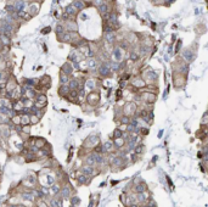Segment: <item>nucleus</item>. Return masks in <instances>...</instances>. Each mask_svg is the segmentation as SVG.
Masks as SVG:
<instances>
[{
  "label": "nucleus",
  "instance_id": "f257e3e1",
  "mask_svg": "<svg viewBox=\"0 0 208 207\" xmlns=\"http://www.w3.org/2000/svg\"><path fill=\"white\" fill-rule=\"evenodd\" d=\"M140 76L145 80L146 85H157V83H158V73L152 68L142 69Z\"/></svg>",
  "mask_w": 208,
  "mask_h": 207
},
{
  "label": "nucleus",
  "instance_id": "f03ea898",
  "mask_svg": "<svg viewBox=\"0 0 208 207\" xmlns=\"http://www.w3.org/2000/svg\"><path fill=\"white\" fill-rule=\"evenodd\" d=\"M101 141H100V137L98 133H91L88 138L85 139L84 144H83V149L85 150V154L93 151L98 145H100Z\"/></svg>",
  "mask_w": 208,
  "mask_h": 207
},
{
  "label": "nucleus",
  "instance_id": "7ed1b4c3",
  "mask_svg": "<svg viewBox=\"0 0 208 207\" xmlns=\"http://www.w3.org/2000/svg\"><path fill=\"white\" fill-rule=\"evenodd\" d=\"M157 94L151 93V92H146L144 89H141L139 92V98L141 100L142 104H147V105H155V103L157 101Z\"/></svg>",
  "mask_w": 208,
  "mask_h": 207
},
{
  "label": "nucleus",
  "instance_id": "20e7f679",
  "mask_svg": "<svg viewBox=\"0 0 208 207\" xmlns=\"http://www.w3.org/2000/svg\"><path fill=\"white\" fill-rule=\"evenodd\" d=\"M138 111V105L134 103V101H127L122 106V112H123V116H127V117H135V113Z\"/></svg>",
  "mask_w": 208,
  "mask_h": 207
},
{
  "label": "nucleus",
  "instance_id": "39448f33",
  "mask_svg": "<svg viewBox=\"0 0 208 207\" xmlns=\"http://www.w3.org/2000/svg\"><path fill=\"white\" fill-rule=\"evenodd\" d=\"M186 78L187 76L185 74H181V73H173V87L176 89V90H181L185 88L186 85Z\"/></svg>",
  "mask_w": 208,
  "mask_h": 207
},
{
  "label": "nucleus",
  "instance_id": "423d86ee",
  "mask_svg": "<svg viewBox=\"0 0 208 207\" xmlns=\"http://www.w3.org/2000/svg\"><path fill=\"white\" fill-rule=\"evenodd\" d=\"M74 194V190H73V188L71 186V184H69L68 182H65V183H62V186H61V191H60V194H59V196L64 200V201H68L69 199H71V196Z\"/></svg>",
  "mask_w": 208,
  "mask_h": 207
},
{
  "label": "nucleus",
  "instance_id": "0eeeda50",
  "mask_svg": "<svg viewBox=\"0 0 208 207\" xmlns=\"http://www.w3.org/2000/svg\"><path fill=\"white\" fill-rule=\"evenodd\" d=\"M100 99H101V96H100V93L99 92H89L88 94H87V100H85V103L88 104L89 106H91V107H96L99 104H100Z\"/></svg>",
  "mask_w": 208,
  "mask_h": 207
},
{
  "label": "nucleus",
  "instance_id": "6e6552de",
  "mask_svg": "<svg viewBox=\"0 0 208 207\" xmlns=\"http://www.w3.org/2000/svg\"><path fill=\"white\" fill-rule=\"evenodd\" d=\"M79 172L83 173V174H84V175H87V177L94 178L95 175L100 174V173H101V171H100L98 167H95V166H88V165H83V166L79 168Z\"/></svg>",
  "mask_w": 208,
  "mask_h": 207
},
{
  "label": "nucleus",
  "instance_id": "1a4fd4ad",
  "mask_svg": "<svg viewBox=\"0 0 208 207\" xmlns=\"http://www.w3.org/2000/svg\"><path fill=\"white\" fill-rule=\"evenodd\" d=\"M129 85H130L132 88L137 89L138 92H140L141 89H144V88L146 87V83H145V80L142 79L141 76H134V77H132V79H130V82H129Z\"/></svg>",
  "mask_w": 208,
  "mask_h": 207
},
{
  "label": "nucleus",
  "instance_id": "9d476101",
  "mask_svg": "<svg viewBox=\"0 0 208 207\" xmlns=\"http://www.w3.org/2000/svg\"><path fill=\"white\" fill-rule=\"evenodd\" d=\"M108 62H110V61H108ZM108 62L100 64V65H99V67H98V69H96L98 76H99L100 78H107V77H111V76H112V71H111V68H110Z\"/></svg>",
  "mask_w": 208,
  "mask_h": 207
},
{
  "label": "nucleus",
  "instance_id": "9b49d317",
  "mask_svg": "<svg viewBox=\"0 0 208 207\" xmlns=\"http://www.w3.org/2000/svg\"><path fill=\"white\" fill-rule=\"evenodd\" d=\"M64 27H65V31L72 33V32H78V23L73 18H68V20H65L64 22Z\"/></svg>",
  "mask_w": 208,
  "mask_h": 207
},
{
  "label": "nucleus",
  "instance_id": "f8f14e48",
  "mask_svg": "<svg viewBox=\"0 0 208 207\" xmlns=\"http://www.w3.org/2000/svg\"><path fill=\"white\" fill-rule=\"evenodd\" d=\"M48 105V96L45 93H38L37 98L34 99V106L38 108H45Z\"/></svg>",
  "mask_w": 208,
  "mask_h": 207
},
{
  "label": "nucleus",
  "instance_id": "ddd939ff",
  "mask_svg": "<svg viewBox=\"0 0 208 207\" xmlns=\"http://www.w3.org/2000/svg\"><path fill=\"white\" fill-rule=\"evenodd\" d=\"M195 57H196V53H195V50H192L191 48H187V49H185V50L181 53V59H183L186 64L192 62V61L195 60Z\"/></svg>",
  "mask_w": 208,
  "mask_h": 207
},
{
  "label": "nucleus",
  "instance_id": "4468645a",
  "mask_svg": "<svg viewBox=\"0 0 208 207\" xmlns=\"http://www.w3.org/2000/svg\"><path fill=\"white\" fill-rule=\"evenodd\" d=\"M101 145H102V154L104 155H110V154H114L116 152V147H114V144H113L112 139L106 140Z\"/></svg>",
  "mask_w": 208,
  "mask_h": 207
},
{
  "label": "nucleus",
  "instance_id": "2eb2a0df",
  "mask_svg": "<svg viewBox=\"0 0 208 207\" xmlns=\"http://www.w3.org/2000/svg\"><path fill=\"white\" fill-rule=\"evenodd\" d=\"M18 197H20L22 201H26V202H32V204H35V201H37V199H35L34 196L32 195L31 190H27V189L22 190V191L18 194Z\"/></svg>",
  "mask_w": 208,
  "mask_h": 207
},
{
  "label": "nucleus",
  "instance_id": "dca6fc26",
  "mask_svg": "<svg viewBox=\"0 0 208 207\" xmlns=\"http://www.w3.org/2000/svg\"><path fill=\"white\" fill-rule=\"evenodd\" d=\"M18 87V83H17V80L15 79V77L13 76H10L9 77V79H7V82H6V85H5V92L7 93V94H11L16 88Z\"/></svg>",
  "mask_w": 208,
  "mask_h": 207
},
{
  "label": "nucleus",
  "instance_id": "f3484780",
  "mask_svg": "<svg viewBox=\"0 0 208 207\" xmlns=\"http://www.w3.org/2000/svg\"><path fill=\"white\" fill-rule=\"evenodd\" d=\"M91 179H93V178L84 175L83 173H80L79 171H78L77 177H75V182H77V184H78V185H88V184L90 183V180H91Z\"/></svg>",
  "mask_w": 208,
  "mask_h": 207
},
{
  "label": "nucleus",
  "instance_id": "a211bd4d",
  "mask_svg": "<svg viewBox=\"0 0 208 207\" xmlns=\"http://www.w3.org/2000/svg\"><path fill=\"white\" fill-rule=\"evenodd\" d=\"M104 41L114 46L117 43V33L116 32H111V33H104Z\"/></svg>",
  "mask_w": 208,
  "mask_h": 207
},
{
  "label": "nucleus",
  "instance_id": "6ab92c4d",
  "mask_svg": "<svg viewBox=\"0 0 208 207\" xmlns=\"http://www.w3.org/2000/svg\"><path fill=\"white\" fill-rule=\"evenodd\" d=\"M84 87H85L87 92H88V90H89V92H95V89L98 88V82H96V79H94V78H91V77H90V78H87Z\"/></svg>",
  "mask_w": 208,
  "mask_h": 207
},
{
  "label": "nucleus",
  "instance_id": "aec40b11",
  "mask_svg": "<svg viewBox=\"0 0 208 207\" xmlns=\"http://www.w3.org/2000/svg\"><path fill=\"white\" fill-rule=\"evenodd\" d=\"M37 157H38V161L39 160H48L51 157V147L50 149H41L37 152Z\"/></svg>",
  "mask_w": 208,
  "mask_h": 207
},
{
  "label": "nucleus",
  "instance_id": "412c9836",
  "mask_svg": "<svg viewBox=\"0 0 208 207\" xmlns=\"http://www.w3.org/2000/svg\"><path fill=\"white\" fill-rule=\"evenodd\" d=\"M60 71H61V72H64V73H66V74L69 76V77H72V76H73V73H74V69H73V66H72V62H69V61L65 62V64L61 66Z\"/></svg>",
  "mask_w": 208,
  "mask_h": 207
},
{
  "label": "nucleus",
  "instance_id": "4be33fe9",
  "mask_svg": "<svg viewBox=\"0 0 208 207\" xmlns=\"http://www.w3.org/2000/svg\"><path fill=\"white\" fill-rule=\"evenodd\" d=\"M48 145H49V144H48L46 139L41 138V137H34V146L35 147H38L39 150L45 149Z\"/></svg>",
  "mask_w": 208,
  "mask_h": 207
},
{
  "label": "nucleus",
  "instance_id": "5701e85b",
  "mask_svg": "<svg viewBox=\"0 0 208 207\" xmlns=\"http://www.w3.org/2000/svg\"><path fill=\"white\" fill-rule=\"evenodd\" d=\"M69 92H71V89H69L68 85H60V87H59V90H57V94H59L60 98L67 99Z\"/></svg>",
  "mask_w": 208,
  "mask_h": 207
},
{
  "label": "nucleus",
  "instance_id": "b1692460",
  "mask_svg": "<svg viewBox=\"0 0 208 207\" xmlns=\"http://www.w3.org/2000/svg\"><path fill=\"white\" fill-rule=\"evenodd\" d=\"M65 11H66V15L68 16L69 18H73V20H75V16L79 14L78 11H77V9L71 4L68 6H66V9H65Z\"/></svg>",
  "mask_w": 208,
  "mask_h": 207
},
{
  "label": "nucleus",
  "instance_id": "393cba45",
  "mask_svg": "<svg viewBox=\"0 0 208 207\" xmlns=\"http://www.w3.org/2000/svg\"><path fill=\"white\" fill-rule=\"evenodd\" d=\"M0 131H1V138L2 139H9L11 135V129L9 127V124H1L0 126Z\"/></svg>",
  "mask_w": 208,
  "mask_h": 207
},
{
  "label": "nucleus",
  "instance_id": "a878e982",
  "mask_svg": "<svg viewBox=\"0 0 208 207\" xmlns=\"http://www.w3.org/2000/svg\"><path fill=\"white\" fill-rule=\"evenodd\" d=\"M61 186H62V183L56 182L55 184H52V185L50 186V194H51L52 196H57V195L60 194V191H61Z\"/></svg>",
  "mask_w": 208,
  "mask_h": 207
},
{
  "label": "nucleus",
  "instance_id": "bb28decb",
  "mask_svg": "<svg viewBox=\"0 0 208 207\" xmlns=\"http://www.w3.org/2000/svg\"><path fill=\"white\" fill-rule=\"evenodd\" d=\"M39 9H40V2L32 1V2L29 4V10H28L29 16H34V15H37V12L39 11Z\"/></svg>",
  "mask_w": 208,
  "mask_h": 207
},
{
  "label": "nucleus",
  "instance_id": "cd10ccee",
  "mask_svg": "<svg viewBox=\"0 0 208 207\" xmlns=\"http://www.w3.org/2000/svg\"><path fill=\"white\" fill-rule=\"evenodd\" d=\"M71 78H72V77H69V76H67L66 73H64V72L60 71V74H59V82H60V85H68Z\"/></svg>",
  "mask_w": 208,
  "mask_h": 207
},
{
  "label": "nucleus",
  "instance_id": "c85d7f7f",
  "mask_svg": "<svg viewBox=\"0 0 208 207\" xmlns=\"http://www.w3.org/2000/svg\"><path fill=\"white\" fill-rule=\"evenodd\" d=\"M72 5H73V6L77 9V11H78V12H82V11H83V10L87 7V2H85L84 0H75V1H74Z\"/></svg>",
  "mask_w": 208,
  "mask_h": 207
},
{
  "label": "nucleus",
  "instance_id": "c756f323",
  "mask_svg": "<svg viewBox=\"0 0 208 207\" xmlns=\"http://www.w3.org/2000/svg\"><path fill=\"white\" fill-rule=\"evenodd\" d=\"M98 10H99V12L104 16V15H107V14H110V12H111V6H110V4L105 2V4H102L101 6H99V7H98Z\"/></svg>",
  "mask_w": 208,
  "mask_h": 207
},
{
  "label": "nucleus",
  "instance_id": "7c9ffc66",
  "mask_svg": "<svg viewBox=\"0 0 208 207\" xmlns=\"http://www.w3.org/2000/svg\"><path fill=\"white\" fill-rule=\"evenodd\" d=\"M39 190H40V193L43 194V196H44L46 200L51 196V194H50V188H49V186H46V185H39Z\"/></svg>",
  "mask_w": 208,
  "mask_h": 207
},
{
  "label": "nucleus",
  "instance_id": "2f4dec72",
  "mask_svg": "<svg viewBox=\"0 0 208 207\" xmlns=\"http://www.w3.org/2000/svg\"><path fill=\"white\" fill-rule=\"evenodd\" d=\"M57 40L61 41V43H71V37H69L68 32H65L62 34L57 35Z\"/></svg>",
  "mask_w": 208,
  "mask_h": 207
},
{
  "label": "nucleus",
  "instance_id": "473e14b6",
  "mask_svg": "<svg viewBox=\"0 0 208 207\" xmlns=\"http://www.w3.org/2000/svg\"><path fill=\"white\" fill-rule=\"evenodd\" d=\"M45 177H46V186H49V188L57 182V178H56L55 175H52V174H49V173H48Z\"/></svg>",
  "mask_w": 208,
  "mask_h": 207
},
{
  "label": "nucleus",
  "instance_id": "72a5a7b5",
  "mask_svg": "<svg viewBox=\"0 0 208 207\" xmlns=\"http://www.w3.org/2000/svg\"><path fill=\"white\" fill-rule=\"evenodd\" d=\"M69 204H71V207H78V205L80 204V199L75 195V194H73L72 196H71V199L68 200Z\"/></svg>",
  "mask_w": 208,
  "mask_h": 207
},
{
  "label": "nucleus",
  "instance_id": "f704fd0d",
  "mask_svg": "<svg viewBox=\"0 0 208 207\" xmlns=\"http://www.w3.org/2000/svg\"><path fill=\"white\" fill-rule=\"evenodd\" d=\"M0 43L2 44V46H10L11 44V38L7 37V35H4V34H0Z\"/></svg>",
  "mask_w": 208,
  "mask_h": 207
},
{
  "label": "nucleus",
  "instance_id": "c9c22d12",
  "mask_svg": "<svg viewBox=\"0 0 208 207\" xmlns=\"http://www.w3.org/2000/svg\"><path fill=\"white\" fill-rule=\"evenodd\" d=\"M118 138H123V132L117 127V128L113 131V133H112V135H111V139L113 140V139H118Z\"/></svg>",
  "mask_w": 208,
  "mask_h": 207
},
{
  "label": "nucleus",
  "instance_id": "e433bc0d",
  "mask_svg": "<svg viewBox=\"0 0 208 207\" xmlns=\"http://www.w3.org/2000/svg\"><path fill=\"white\" fill-rule=\"evenodd\" d=\"M29 116L31 115H21V126H31Z\"/></svg>",
  "mask_w": 208,
  "mask_h": 207
},
{
  "label": "nucleus",
  "instance_id": "4c0bfd02",
  "mask_svg": "<svg viewBox=\"0 0 208 207\" xmlns=\"http://www.w3.org/2000/svg\"><path fill=\"white\" fill-rule=\"evenodd\" d=\"M10 121H11V123H12L15 127L21 126V115H16V116H13Z\"/></svg>",
  "mask_w": 208,
  "mask_h": 207
},
{
  "label": "nucleus",
  "instance_id": "58836bf2",
  "mask_svg": "<svg viewBox=\"0 0 208 207\" xmlns=\"http://www.w3.org/2000/svg\"><path fill=\"white\" fill-rule=\"evenodd\" d=\"M40 122V118L38 117V116H35V115H31L29 116V123H31V126H35V124H38Z\"/></svg>",
  "mask_w": 208,
  "mask_h": 207
},
{
  "label": "nucleus",
  "instance_id": "ea45409f",
  "mask_svg": "<svg viewBox=\"0 0 208 207\" xmlns=\"http://www.w3.org/2000/svg\"><path fill=\"white\" fill-rule=\"evenodd\" d=\"M55 32H56V34H62V33H65L66 31H65V27H64V23H60V25H57L56 26V28H55Z\"/></svg>",
  "mask_w": 208,
  "mask_h": 207
},
{
  "label": "nucleus",
  "instance_id": "a19ab883",
  "mask_svg": "<svg viewBox=\"0 0 208 207\" xmlns=\"http://www.w3.org/2000/svg\"><path fill=\"white\" fill-rule=\"evenodd\" d=\"M9 123H10V118L7 116L0 113V126L1 124H9Z\"/></svg>",
  "mask_w": 208,
  "mask_h": 207
},
{
  "label": "nucleus",
  "instance_id": "79ce46f5",
  "mask_svg": "<svg viewBox=\"0 0 208 207\" xmlns=\"http://www.w3.org/2000/svg\"><path fill=\"white\" fill-rule=\"evenodd\" d=\"M35 207H49L46 200H37L35 201Z\"/></svg>",
  "mask_w": 208,
  "mask_h": 207
},
{
  "label": "nucleus",
  "instance_id": "37998d69",
  "mask_svg": "<svg viewBox=\"0 0 208 207\" xmlns=\"http://www.w3.org/2000/svg\"><path fill=\"white\" fill-rule=\"evenodd\" d=\"M21 133L29 135L31 134V126H22V132Z\"/></svg>",
  "mask_w": 208,
  "mask_h": 207
},
{
  "label": "nucleus",
  "instance_id": "c03bdc74",
  "mask_svg": "<svg viewBox=\"0 0 208 207\" xmlns=\"http://www.w3.org/2000/svg\"><path fill=\"white\" fill-rule=\"evenodd\" d=\"M34 115L35 116H38V117L41 119V118H43V116L45 115V108H38V111L35 112Z\"/></svg>",
  "mask_w": 208,
  "mask_h": 207
},
{
  "label": "nucleus",
  "instance_id": "a18cd8bd",
  "mask_svg": "<svg viewBox=\"0 0 208 207\" xmlns=\"http://www.w3.org/2000/svg\"><path fill=\"white\" fill-rule=\"evenodd\" d=\"M93 5H95L96 7H99V6H101L102 4H105V0H93V2H91Z\"/></svg>",
  "mask_w": 208,
  "mask_h": 207
},
{
  "label": "nucleus",
  "instance_id": "49530a36",
  "mask_svg": "<svg viewBox=\"0 0 208 207\" xmlns=\"http://www.w3.org/2000/svg\"><path fill=\"white\" fill-rule=\"evenodd\" d=\"M50 31H51V28H50V27H45V28L41 31V33H43V34H46V33H49Z\"/></svg>",
  "mask_w": 208,
  "mask_h": 207
},
{
  "label": "nucleus",
  "instance_id": "de8ad7c7",
  "mask_svg": "<svg viewBox=\"0 0 208 207\" xmlns=\"http://www.w3.org/2000/svg\"><path fill=\"white\" fill-rule=\"evenodd\" d=\"M80 18H82V20H85L87 17H85V15H83V14H82V15H80Z\"/></svg>",
  "mask_w": 208,
  "mask_h": 207
},
{
  "label": "nucleus",
  "instance_id": "09e8293b",
  "mask_svg": "<svg viewBox=\"0 0 208 207\" xmlns=\"http://www.w3.org/2000/svg\"><path fill=\"white\" fill-rule=\"evenodd\" d=\"M1 61H4V57H2V55H1V53H0V62Z\"/></svg>",
  "mask_w": 208,
  "mask_h": 207
},
{
  "label": "nucleus",
  "instance_id": "8fccbe9b",
  "mask_svg": "<svg viewBox=\"0 0 208 207\" xmlns=\"http://www.w3.org/2000/svg\"><path fill=\"white\" fill-rule=\"evenodd\" d=\"M0 139H1V131H0Z\"/></svg>",
  "mask_w": 208,
  "mask_h": 207
},
{
  "label": "nucleus",
  "instance_id": "3c124183",
  "mask_svg": "<svg viewBox=\"0 0 208 207\" xmlns=\"http://www.w3.org/2000/svg\"><path fill=\"white\" fill-rule=\"evenodd\" d=\"M0 94H1V88H0Z\"/></svg>",
  "mask_w": 208,
  "mask_h": 207
}]
</instances>
